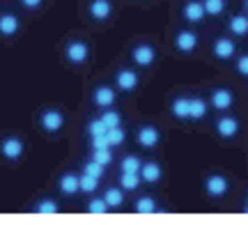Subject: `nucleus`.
I'll use <instances>...</instances> for the list:
<instances>
[{"label": "nucleus", "instance_id": "nucleus-1", "mask_svg": "<svg viewBox=\"0 0 248 225\" xmlns=\"http://www.w3.org/2000/svg\"><path fill=\"white\" fill-rule=\"evenodd\" d=\"M62 124H64V117H62V113H58V110H46L44 115H42V126H44L46 131H60Z\"/></svg>", "mask_w": 248, "mask_h": 225}, {"label": "nucleus", "instance_id": "nucleus-2", "mask_svg": "<svg viewBox=\"0 0 248 225\" xmlns=\"http://www.w3.org/2000/svg\"><path fill=\"white\" fill-rule=\"evenodd\" d=\"M225 191H228V180H225V177L212 175V177L207 180V193H209V195L221 198V195H225Z\"/></svg>", "mask_w": 248, "mask_h": 225}, {"label": "nucleus", "instance_id": "nucleus-3", "mask_svg": "<svg viewBox=\"0 0 248 225\" xmlns=\"http://www.w3.org/2000/svg\"><path fill=\"white\" fill-rule=\"evenodd\" d=\"M67 58H69L74 64H80L88 60V46L83 44V42H71L67 46Z\"/></svg>", "mask_w": 248, "mask_h": 225}, {"label": "nucleus", "instance_id": "nucleus-4", "mask_svg": "<svg viewBox=\"0 0 248 225\" xmlns=\"http://www.w3.org/2000/svg\"><path fill=\"white\" fill-rule=\"evenodd\" d=\"M234 48H237L234 42H232V39H225V37L214 42V55H216V58H221V60L232 58V55H234Z\"/></svg>", "mask_w": 248, "mask_h": 225}, {"label": "nucleus", "instance_id": "nucleus-5", "mask_svg": "<svg viewBox=\"0 0 248 225\" xmlns=\"http://www.w3.org/2000/svg\"><path fill=\"white\" fill-rule=\"evenodd\" d=\"M175 46H177L179 51H184V53H191L195 46H198V37H195L193 32L184 30V32H179V35H177V39H175Z\"/></svg>", "mask_w": 248, "mask_h": 225}, {"label": "nucleus", "instance_id": "nucleus-6", "mask_svg": "<svg viewBox=\"0 0 248 225\" xmlns=\"http://www.w3.org/2000/svg\"><path fill=\"white\" fill-rule=\"evenodd\" d=\"M2 154H5V159H18L21 154H23V143L18 140V138H7L5 143H2Z\"/></svg>", "mask_w": 248, "mask_h": 225}, {"label": "nucleus", "instance_id": "nucleus-7", "mask_svg": "<svg viewBox=\"0 0 248 225\" xmlns=\"http://www.w3.org/2000/svg\"><path fill=\"white\" fill-rule=\"evenodd\" d=\"M133 60L140 64V67H147V64L154 62V48L147 44L142 46H136V51H133Z\"/></svg>", "mask_w": 248, "mask_h": 225}, {"label": "nucleus", "instance_id": "nucleus-8", "mask_svg": "<svg viewBox=\"0 0 248 225\" xmlns=\"http://www.w3.org/2000/svg\"><path fill=\"white\" fill-rule=\"evenodd\" d=\"M216 129H218V134H221L223 138H232V135L239 131V122H237L234 117H223V120H218Z\"/></svg>", "mask_w": 248, "mask_h": 225}, {"label": "nucleus", "instance_id": "nucleus-9", "mask_svg": "<svg viewBox=\"0 0 248 225\" xmlns=\"http://www.w3.org/2000/svg\"><path fill=\"white\" fill-rule=\"evenodd\" d=\"M138 143L142 147H154V145L159 143V131L154 126H142L140 131H138Z\"/></svg>", "mask_w": 248, "mask_h": 225}, {"label": "nucleus", "instance_id": "nucleus-10", "mask_svg": "<svg viewBox=\"0 0 248 225\" xmlns=\"http://www.w3.org/2000/svg\"><path fill=\"white\" fill-rule=\"evenodd\" d=\"M117 85H120V90H133L136 85H138V74L136 72H129V69H124V72L117 74Z\"/></svg>", "mask_w": 248, "mask_h": 225}, {"label": "nucleus", "instance_id": "nucleus-11", "mask_svg": "<svg viewBox=\"0 0 248 225\" xmlns=\"http://www.w3.org/2000/svg\"><path fill=\"white\" fill-rule=\"evenodd\" d=\"M212 104H214V108H218V110L230 108V106H232V92H228V90H216L212 94Z\"/></svg>", "mask_w": 248, "mask_h": 225}, {"label": "nucleus", "instance_id": "nucleus-12", "mask_svg": "<svg viewBox=\"0 0 248 225\" xmlns=\"http://www.w3.org/2000/svg\"><path fill=\"white\" fill-rule=\"evenodd\" d=\"M113 101H115V92L110 90V88H106V85H104V88H99V90L94 92V104L101 106V108H108Z\"/></svg>", "mask_w": 248, "mask_h": 225}, {"label": "nucleus", "instance_id": "nucleus-13", "mask_svg": "<svg viewBox=\"0 0 248 225\" xmlns=\"http://www.w3.org/2000/svg\"><path fill=\"white\" fill-rule=\"evenodd\" d=\"M90 12H92L94 18L104 21V18L110 16V2H108V0H94V2L90 5Z\"/></svg>", "mask_w": 248, "mask_h": 225}, {"label": "nucleus", "instance_id": "nucleus-14", "mask_svg": "<svg viewBox=\"0 0 248 225\" xmlns=\"http://www.w3.org/2000/svg\"><path fill=\"white\" fill-rule=\"evenodd\" d=\"M60 191L64 195H74V193H78L80 186H78V177L76 175H64L60 180Z\"/></svg>", "mask_w": 248, "mask_h": 225}, {"label": "nucleus", "instance_id": "nucleus-15", "mask_svg": "<svg viewBox=\"0 0 248 225\" xmlns=\"http://www.w3.org/2000/svg\"><path fill=\"white\" fill-rule=\"evenodd\" d=\"M204 14H207V12H204V5L202 2H188V5H186L184 7V16L188 18V21H202V16Z\"/></svg>", "mask_w": 248, "mask_h": 225}, {"label": "nucleus", "instance_id": "nucleus-16", "mask_svg": "<svg viewBox=\"0 0 248 225\" xmlns=\"http://www.w3.org/2000/svg\"><path fill=\"white\" fill-rule=\"evenodd\" d=\"M18 30V18L14 14H5V16H0V32L2 35H14Z\"/></svg>", "mask_w": 248, "mask_h": 225}, {"label": "nucleus", "instance_id": "nucleus-17", "mask_svg": "<svg viewBox=\"0 0 248 225\" xmlns=\"http://www.w3.org/2000/svg\"><path fill=\"white\" fill-rule=\"evenodd\" d=\"M204 115H207V104L202 99H188V117L202 120Z\"/></svg>", "mask_w": 248, "mask_h": 225}, {"label": "nucleus", "instance_id": "nucleus-18", "mask_svg": "<svg viewBox=\"0 0 248 225\" xmlns=\"http://www.w3.org/2000/svg\"><path fill=\"white\" fill-rule=\"evenodd\" d=\"M140 177L145 181H159L161 165H159V163H145V165L140 168Z\"/></svg>", "mask_w": 248, "mask_h": 225}, {"label": "nucleus", "instance_id": "nucleus-19", "mask_svg": "<svg viewBox=\"0 0 248 225\" xmlns=\"http://www.w3.org/2000/svg\"><path fill=\"white\" fill-rule=\"evenodd\" d=\"M120 181H122L124 191H133V189H138V184H140V175L138 172H122Z\"/></svg>", "mask_w": 248, "mask_h": 225}, {"label": "nucleus", "instance_id": "nucleus-20", "mask_svg": "<svg viewBox=\"0 0 248 225\" xmlns=\"http://www.w3.org/2000/svg\"><path fill=\"white\" fill-rule=\"evenodd\" d=\"M230 30L234 35L244 37L248 32V18L246 16H232L230 18Z\"/></svg>", "mask_w": 248, "mask_h": 225}, {"label": "nucleus", "instance_id": "nucleus-21", "mask_svg": "<svg viewBox=\"0 0 248 225\" xmlns=\"http://www.w3.org/2000/svg\"><path fill=\"white\" fill-rule=\"evenodd\" d=\"M78 186H80L83 193H94L97 186H99V180L97 177H92V175H85V172H83V177H78Z\"/></svg>", "mask_w": 248, "mask_h": 225}, {"label": "nucleus", "instance_id": "nucleus-22", "mask_svg": "<svg viewBox=\"0 0 248 225\" xmlns=\"http://www.w3.org/2000/svg\"><path fill=\"white\" fill-rule=\"evenodd\" d=\"M136 211H138V214H154V211H156V202L152 198L136 200Z\"/></svg>", "mask_w": 248, "mask_h": 225}, {"label": "nucleus", "instance_id": "nucleus-23", "mask_svg": "<svg viewBox=\"0 0 248 225\" xmlns=\"http://www.w3.org/2000/svg\"><path fill=\"white\" fill-rule=\"evenodd\" d=\"M104 200L108 202V207H120V205L124 202V195H122V191L120 189H108L106 195H104Z\"/></svg>", "mask_w": 248, "mask_h": 225}, {"label": "nucleus", "instance_id": "nucleus-24", "mask_svg": "<svg viewBox=\"0 0 248 225\" xmlns=\"http://www.w3.org/2000/svg\"><path fill=\"white\" fill-rule=\"evenodd\" d=\"M106 138L110 145H122L124 138H126V134H124V129H120V126H113V129H108L106 131Z\"/></svg>", "mask_w": 248, "mask_h": 225}, {"label": "nucleus", "instance_id": "nucleus-25", "mask_svg": "<svg viewBox=\"0 0 248 225\" xmlns=\"http://www.w3.org/2000/svg\"><path fill=\"white\" fill-rule=\"evenodd\" d=\"M202 5H204V12L212 14V16H218L223 9H225V2H223V0H204Z\"/></svg>", "mask_w": 248, "mask_h": 225}, {"label": "nucleus", "instance_id": "nucleus-26", "mask_svg": "<svg viewBox=\"0 0 248 225\" xmlns=\"http://www.w3.org/2000/svg\"><path fill=\"white\" fill-rule=\"evenodd\" d=\"M97 163L101 165H108V163L113 161V154H110V147H101V150H94V156H92Z\"/></svg>", "mask_w": 248, "mask_h": 225}, {"label": "nucleus", "instance_id": "nucleus-27", "mask_svg": "<svg viewBox=\"0 0 248 225\" xmlns=\"http://www.w3.org/2000/svg\"><path fill=\"white\" fill-rule=\"evenodd\" d=\"M104 124H106V129H113V126H120V113H115V110H106L104 115L99 117Z\"/></svg>", "mask_w": 248, "mask_h": 225}, {"label": "nucleus", "instance_id": "nucleus-28", "mask_svg": "<svg viewBox=\"0 0 248 225\" xmlns=\"http://www.w3.org/2000/svg\"><path fill=\"white\" fill-rule=\"evenodd\" d=\"M88 211H90V214H106V211H108V202L104 198L92 200V202L88 205Z\"/></svg>", "mask_w": 248, "mask_h": 225}, {"label": "nucleus", "instance_id": "nucleus-29", "mask_svg": "<svg viewBox=\"0 0 248 225\" xmlns=\"http://www.w3.org/2000/svg\"><path fill=\"white\" fill-rule=\"evenodd\" d=\"M122 172H140V159L126 156V159L122 161Z\"/></svg>", "mask_w": 248, "mask_h": 225}, {"label": "nucleus", "instance_id": "nucleus-30", "mask_svg": "<svg viewBox=\"0 0 248 225\" xmlns=\"http://www.w3.org/2000/svg\"><path fill=\"white\" fill-rule=\"evenodd\" d=\"M172 113L177 117H182V120H186L188 117V99H177L175 104H172Z\"/></svg>", "mask_w": 248, "mask_h": 225}, {"label": "nucleus", "instance_id": "nucleus-31", "mask_svg": "<svg viewBox=\"0 0 248 225\" xmlns=\"http://www.w3.org/2000/svg\"><path fill=\"white\" fill-rule=\"evenodd\" d=\"M85 175H92V177H97V180H99V177L104 175V165L92 159L90 163H85Z\"/></svg>", "mask_w": 248, "mask_h": 225}, {"label": "nucleus", "instance_id": "nucleus-32", "mask_svg": "<svg viewBox=\"0 0 248 225\" xmlns=\"http://www.w3.org/2000/svg\"><path fill=\"white\" fill-rule=\"evenodd\" d=\"M37 211L39 214H58V205H55L53 200H42L37 205Z\"/></svg>", "mask_w": 248, "mask_h": 225}, {"label": "nucleus", "instance_id": "nucleus-33", "mask_svg": "<svg viewBox=\"0 0 248 225\" xmlns=\"http://www.w3.org/2000/svg\"><path fill=\"white\" fill-rule=\"evenodd\" d=\"M88 131H90V135H104L108 129H106V124H104L101 120H94V122H90Z\"/></svg>", "mask_w": 248, "mask_h": 225}, {"label": "nucleus", "instance_id": "nucleus-34", "mask_svg": "<svg viewBox=\"0 0 248 225\" xmlns=\"http://www.w3.org/2000/svg\"><path fill=\"white\" fill-rule=\"evenodd\" d=\"M92 147H94V150H101V147H110V143H108L106 134H104V135H92Z\"/></svg>", "mask_w": 248, "mask_h": 225}, {"label": "nucleus", "instance_id": "nucleus-35", "mask_svg": "<svg viewBox=\"0 0 248 225\" xmlns=\"http://www.w3.org/2000/svg\"><path fill=\"white\" fill-rule=\"evenodd\" d=\"M237 69H239V74L248 76V55H241V58H239V62H237Z\"/></svg>", "mask_w": 248, "mask_h": 225}, {"label": "nucleus", "instance_id": "nucleus-36", "mask_svg": "<svg viewBox=\"0 0 248 225\" xmlns=\"http://www.w3.org/2000/svg\"><path fill=\"white\" fill-rule=\"evenodd\" d=\"M26 7H30V9H35V7H39L42 5V0H21Z\"/></svg>", "mask_w": 248, "mask_h": 225}, {"label": "nucleus", "instance_id": "nucleus-37", "mask_svg": "<svg viewBox=\"0 0 248 225\" xmlns=\"http://www.w3.org/2000/svg\"><path fill=\"white\" fill-rule=\"evenodd\" d=\"M246 7H248V0H246Z\"/></svg>", "mask_w": 248, "mask_h": 225}, {"label": "nucleus", "instance_id": "nucleus-38", "mask_svg": "<svg viewBox=\"0 0 248 225\" xmlns=\"http://www.w3.org/2000/svg\"><path fill=\"white\" fill-rule=\"evenodd\" d=\"M246 214H248V207H246Z\"/></svg>", "mask_w": 248, "mask_h": 225}]
</instances>
